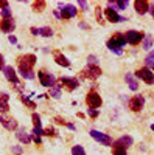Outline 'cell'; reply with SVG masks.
Instances as JSON below:
<instances>
[{
  "label": "cell",
  "instance_id": "obj_35",
  "mask_svg": "<svg viewBox=\"0 0 154 155\" xmlns=\"http://www.w3.org/2000/svg\"><path fill=\"white\" fill-rule=\"evenodd\" d=\"M87 113L91 115L92 118H97V116H98V110L97 109H87Z\"/></svg>",
  "mask_w": 154,
  "mask_h": 155
},
{
  "label": "cell",
  "instance_id": "obj_11",
  "mask_svg": "<svg viewBox=\"0 0 154 155\" xmlns=\"http://www.w3.org/2000/svg\"><path fill=\"white\" fill-rule=\"evenodd\" d=\"M3 73H5V76H6V79L11 82V84H14V87L16 88H20V82H19V79H17V74H16V70L12 68V67H5L3 68Z\"/></svg>",
  "mask_w": 154,
  "mask_h": 155
},
{
  "label": "cell",
  "instance_id": "obj_32",
  "mask_svg": "<svg viewBox=\"0 0 154 155\" xmlns=\"http://www.w3.org/2000/svg\"><path fill=\"white\" fill-rule=\"evenodd\" d=\"M20 99H22V102H25V104H27L30 109H34L36 107V104H34V102L33 101H30L28 98H25V96H20Z\"/></svg>",
  "mask_w": 154,
  "mask_h": 155
},
{
  "label": "cell",
  "instance_id": "obj_4",
  "mask_svg": "<svg viewBox=\"0 0 154 155\" xmlns=\"http://www.w3.org/2000/svg\"><path fill=\"white\" fill-rule=\"evenodd\" d=\"M101 74V68L98 67V65H95V64H94V65H91V64H89V65H87V68L83 71V78H86V79H97V78Z\"/></svg>",
  "mask_w": 154,
  "mask_h": 155
},
{
  "label": "cell",
  "instance_id": "obj_39",
  "mask_svg": "<svg viewBox=\"0 0 154 155\" xmlns=\"http://www.w3.org/2000/svg\"><path fill=\"white\" fill-rule=\"evenodd\" d=\"M0 8H2V9L8 8V2H6V0H0Z\"/></svg>",
  "mask_w": 154,
  "mask_h": 155
},
{
  "label": "cell",
  "instance_id": "obj_16",
  "mask_svg": "<svg viewBox=\"0 0 154 155\" xmlns=\"http://www.w3.org/2000/svg\"><path fill=\"white\" fill-rule=\"evenodd\" d=\"M53 58H55V61H56V64L58 65H62V67H70V62H69V59L64 56L61 51H58V50H55L53 51Z\"/></svg>",
  "mask_w": 154,
  "mask_h": 155
},
{
  "label": "cell",
  "instance_id": "obj_19",
  "mask_svg": "<svg viewBox=\"0 0 154 155\" xmlns=\"http://www.w3.org/2000/svg\"><path fill=\"white\" fill-rule=\"evenodd\" d=\"M16 137H17V140L20 141V143H23V144H28L30 141H31V137L25 132V129H19L17 134H16Z\"/></svg>",
  "mask_w": 154,
  "mask_h": 155
},
{
  "label": "cell",
  "instance_id": "obj_10",
  "mask_svg": "<svg viewBox=\"0 0 154 155\" xmlns=\"http://www.w3.org/2000/svg\"><path fill=\"white\" fill-rule=\"evenodd\" d=\"M132 138L129 137V135H125V137H121V138H118L117 141L114 143V149H123V150H126L129 146H132Z\"/></svg>",
  "mask_w": 154,
  "mask_h": 155
},
{
  "label": "cell",
  "instance_id": "obj_15",
  "mask_svg": "<svg viewBox=\"0 0 154 155\" xmlns=\"http://www.w3.org/2000/svg\"><path fill=\"white\" fill-rule=\"evenodd\" d=\"M14 28H16V25L12 22V19H2L0 20V30L3 33H12Z\"/></svg>",
  "mask_w": 154,
  "mask_h": 155
},
{
  "label": "cell",
  "instance_id": "obj_46",
  "mask_svg": "<svg viewBox=\"0 0 154 155\" xmlns=\"http://www.w3.org/2000/svg\"><path fill=\"white\" fill-rule=\"evenodd\" d=\"M67 127H69V129H72V130H75V126H73V124H70V123H67Z\"/></svg>",
  "mask_w": 154,
  "mask_h": 155
},
{
  "label": "cell",
  "instance_id": "obj_12",
  "mask_svg": "<svg viewBox=\"0 0 154 155\" xmlns=\"http://www.w3.org/2000/svg\"><path fill=\"white\" fill-rule=\"evenodd\" d=\"M59 85L64 87V88H67L69 92H72V90H75L76 87L80 85V82L75 79V78H61L59 79Z\"/></svg>",
  "mask_w": 154,
  "mask_h": 155
},
{
  "label": "cell",
  "instance_id": "obj_6",
  "mask_svg": "<svg viewBox=\"0 0 154 155\" xmlns=\"http://www.w3.org/2000/svg\"><path fill=\"white\" fill-rule=\"evenodd\" d=\"M37 76H39V81L44 87H55L56 85V79H55V76L53 74H48L45 71H39L37 73Z\"/></svg>",
  "mask_w": 154,
  "mask_h": 155
},
{
  "label": "cell",
  "instance_id": "obj_43",
  "mask_svg": "<svg viewBox=\"0 0 154 155\" xmlns=\"http://www.w3.org/2000/svg\"><path fill=\"white\" fill-rule=\"evenodd\" d=\"M148 11H149V12H151V16H152V17H154V5H151V6H149V9H148Z\"/></svg>",
  "mask_w": 154,
  "mask_h": 155
},
{
  "label": "cell",
  "instance_id": "obj_8",
  "mask_svg": "<svg viewBox=\"0 0 154 155\" xmlns=\"http://www.w3.org/2000/svg\"><path fill=\"white\" fill-rule=\"evenodd\" d=\"M143 106H145V98L143 96L137 95V96H132L129 99V109L132 112H140V110L143 109Z\"/></svg>",
  "mask_w": 154,
  "mask_h": 155
},
{
  "label": "cell",
  "instance_id": "obj_48",
  "mask_svg": "<svg viewBox=\"0 0 154 155\" xmlns=\"http://www.w3.org/2000/svg\"><path fill=\"white\" fill-rule=\"evenodd\" d=\"M0 116H2V115H0Z\"/></svg>",
  "mask_w": 154,
  "mask_h": 155
},
{
  "label": "cell",
  "instance_id": "obj_26",
  "mask_svg": "<svg viewBox=\"0 0 154 155\" xmlns=\"http://www.w3.org/2000/svg\"><path fill=\"white\" fill-rule=\"evenodd\" d=\"M145 64H146V67L154 68V51H149V54L145 58Z\"/></svg>",
  "mask_w": 154,
  "mask_h": 155
},
{
  "label": "cell",
  "instance_id": "obj_20",
  "mask_svg": "<svg viewBox=\"0 0 154 155\" xmlns=\"http://www.w3.org/2000/svg\"><path fill=\"white\" fill-rule=\"evenodd\" d=\"M8 99H9V96H8L6 93H2V95H0V112H8V110H9Z\"/></svg>",
  "mask_w": 154,
  "mask_h": 155
},
{
  "label": "cell",
  "instance_id": "obj_42",
  "mask_svg": "<svg viewBox=\"0 0 154 155\" xmlns=\"http://www.w3.org/2000/svg\"><path fill=\"white\" fill-rule=\"evenodd\" d=\"M97 61V58L95 56H89V62H91V65H94V62Z\"/></svg>",
  "mask_w": 154,
  "mask_h": 155
},
{
  "label": "cell",
  "instance_id": "obj_17",
  "mask_svg": "<svg viewBox=\"0 0 154 155\" xmlns=\"http://www.w3.org/2000/svg\"><path fill=\"white\" fill-rule=\"evenodd\" d=\"M0 123H2L8 130H16L17 129V121L12 120V118H8V116H0Z\"/></svg>",
  "mask_w": 154,
  "mask_h": 155
},
{
  "label": "cell",
  "instance_id": "obj_2",
  "mask_svg": "<svg viewBox=\"0 0 154 155\" xmlns=\"http://www.w3.org/2000/svg\"><path fill=\"white\" fill-rule=\"evenodd\" d=\"M17 64H19V70H33L34 64H36V56L34 54L20 56L17 59Z\"/></svg>",
  "mask_w": 154,
  "mask_h": 155
},
{
  "label": "cell",
  "instance_id": "obj_45",
  "mask_svg": "<svg viewBox=\"0 0 154 155\" xmlns=\"http://www.w3.org/2000/svg\"><path fill=\"white\" fill-rule=\"evenodd\" d=\"M31 33H33L34 36H37V28H34V27H33V28H31Z\"/></svg>",
  "mask_w": 154,
  "mask_h": 155
},
{
  "label": "cell",
  "instance_id": "obj_9",
  "mask_svg": "<svg viewBox=\"0 0 154 155\" xmlns=\"http://www.w3.org/2000/svg\"><path fill=\"white\" fill-rule=\"evenodd\" d=\"M125 39H126V42H128V44H131V45H137V44L143 39V33L131 30V31H128V33L125 34Z\"/></svg>",
  "mask_w": 154,
  "mask_h": 155
},
{
  "label": "cell",
  "instance_id": "obj_14",
  "mask_svg": "<svg viewBox=\"0 0 154 155\" xmlns=\"http://www.w3.org/2000/svg\"><path fill=\"white\" fill-rule=\"evenodd\" d=\"M104 14H106V19L109 20V22H112V23H117V22H121V20H125L123 17H120L118 14H117V11L115 9H112V8H106L104 9Z\"/></svg>",
  "mask_w": 154,
  "mask_h": 155
},
{
  "label": "cell",
  "instance_id": "obj_5",
  "mask_svg": "<svg viewBox=\"0 0 154 155\" xmlns=\"http://www.w3.org/2000/svg\"><path fill=\"white\" fill-rule=\"evenodd\" d=\"M135 76L140 78V79H143V81H145L146 84H149V85L154 84V73H152L149 68H146V67L137 70V71H135Z\"/></svg>",
  "mask_w": 154,
  "mask_h": 155
},
{
  "label": "cell",
  "instance_id": "obj_21",
  "mask_svg": "<svg viewBox=\"0 0 154 155\" xmlns=\"http://www.w3.org/2000/svg\"><path fill=\"white\" fill-rule=\"evenodd\" d=\"M125 79L128 81V84H129V88H131V90H137V88H139V84H137V81L134 79V76H132L131 73H128V74L125 76Z\"/></svg>",
  "mask_w": 154,
  "mask_h": 155
},
{
  "label": "cell",
  "instance_id": "obj_22",
  "mask_svg": "<svg viewBox=\"0 0 154 155\" xmlns=\"http://www.w3.org/2000/svg\"><path fill=\"white\" fill-rule=\"evenodd\" d=\"M128 6V2L125 0V2H121V0H117V2H109V8L115 9V8H118V9H125Z\"/></svg>",
  "mask_w": 154,
  "mask_h": 155
},
{
  "label": "cell",
  "instance_id": "obj_30",
  "mask_svg": "<svg viewBox=\"0 0 154 155\" xmlns=\"http://www.w3.org/2000/svg\"><path fill=\"white\" fill-rule=\"evenodd\" d=\"M151 45H152V37H151V36H146L145 41H143V48H145V50H149Z\"/></svg>",
  "mask_w": 154,
  "mask_h": 155
},
{
  "label": "cell",
  "instance_id": "obj_41",
  "mask_svg": "<svg viewBox=\"0 0 154 155\" xmlns=\"http://www.w3.org/2000/svg\"><path fill=\"white\" fill-rule=\"evenodd\" d=\"M8 39H9V42H11V44H17V39H16V36H9Z\"/></svg>",
  "mask_w": 154,
  "mask_h": 155
},
{
  "label": "cell",
  "instance_id": "obj_40",
  "mask_svg": "<svg viewBox=\"0 0 154 155\" xmlns=\"http://www.w3.org/2000/svg\"><path fill=\"white\" fill-rule=\"evenodd\" d=\"M5 68V59H3V56L0 54V70H3Z\"/></svg>",
  "mask_w": 154,
  "mask_h": 155
},
{
  "label": "cell",
  "instance_id": "obj_47",
  "mask_svg": "<svg viewBox=\"0 0 154 155\" xmlns=\"http://www.w3.org/2000/svg\"><path fill=\"white\" fill-rule=\"evenodd\" d=\"M151 129H152V130H154V124H152V126H151Z\"/></svg>",
  "mask_w": 154,
  "mask_h": 155
},
{
  "label": "cell",
  "instance_id": "obj_29",
  "mask_svg": "<svg viewBox=\"0 0 154 155\" xmlns=\"http://www.w3.org/2000/svg\"><path fill=\"white\" fill-rule=\"evenodd\" d=\"M33 124H34V127H41V124H42V121H41V116L37 115V113H33Z\"/></svg>",
  "mask_w": 154,
  "mask_h": 155
},
{
  "label": "cell",
  "instance_id": "obj_38",
  "mask_svg": "<svg viewBox=\"0 0 154 155\" xmlns=\"http://www.w3.org/2000/svg\"><path fill=\"white\" fill-rule=\"evenodd\" d=\"M31 138L34 140V143H36V144H41V137H39V135L33 134V137H31Z\"/></svg>",
  "mask_w": 154,
  "mask_h": 155
},
{
  "label": "cell",
  "instance_id": "obj_25",
  "mask_svg": "<svg viewBox=\"0 0 154 155\" xmlns=\"http://www.w3.org/2000/svg\"><path fill=\"white\" fill-rule=\"evenodd\" d=\"M59 88H61L59 84H56L55 87H51V88H50V95L53 96V98H56V99L61 98V90H59Z\"/></svg>",
  "mask_w": 154,
  "mask_h": 155
},
{
  "label": "cell",
  "instance_id": "obj_36",
  "mask_svg": "<svg viewBox=\"0 0 154 155\" xmlns=\"http://www.w3.org/2000/svg\"><path fill=\"white\" fill-rule=\"evenodd\" d=\"M33 134H36V135L41 137V135H44V130H42L41 127H34V129H33Z\"/></svg>",
  "mask_w": 154,
  "mask_h": 155
},
{
  "label": "cell",
  "instance_id": "obj_13",
  "mask_svg": "<svg viewBox=\"0 0 154 155\" xmlns=\"http://www.w3.org/2000/svg\"><path fill=\"white\" fill-rule=\"evenodd\" d=\"M76 12L78 11H76V8L73 5H66V6H62L59 16H61V19H70V17L76 16Z\"/></svg>",
  "mask_w": 154,
  "mask_h": 155
},
{
  "label": "cell",
  "instance_id": "obj_27",
  "mask_svg": "<svg viewBox=\"0 0 154 155\" xmlns=\"http://www.w3.org/2000/svg\"><path fill=\"white\" fill-rule=\"evenodd\" d=\"M20 74L25 78V79H34V73H33V70H20Z\"/></svg>",
  "mask_w": 154,
  "mask_h": 155
},
{
  "label": "cell",
  "instance_id": "obj_18",
  "mask_svg": "<svg viewBox=\"0 0 154 155\" xmlns=\"http://www.w3.org/2000/svg\"><path fill=\"white\" fill-rule=\"evenodd\" d=\"M134 6H135V11L139 12V14H146L148 12V9H149V3L148 2H145V0H137V2L134 3Z\"/></svg>",
  "mask_w": 154,
  "mask_h": 155
},
{
  "label": "cell",
  "instance_id": "obj_37",
  "mask_svg": "<svg viewBox=\"0 0 154 155\" xmlns=\"http://www.w3.org/2000/svg\"><path fill=\"white\" fill-rule=\"evenodd\" d=\"M114 155H126V150H123V149H114Z\"/></svg>",
  "mask_w": 154,
  "mask_h": 155
},
{
  "label": "cell",
  "instance_id": "obj_24",
  "mask_svg": "<svg viewBox=\"0 0 154 155\" xmlns=\"http://www.w3.org/2000/svg\"><path fill=\"white\" fill-rule=\"evenodd\" d=\"M45 2H44V0H39V2H34L33 3V9L36 11V12H41V11H44L45 9Z\"/></svg>",
  "mask_w": 154,
  "mask_h": 155
},
{
  "label": "cell",
  "instance_id": "obj_34",
  "mask_svg": "<svg viewBox=\"0 0 154 155\" xmlns=\"http://www.w3.org/2000/svg\"><path fill=\"white\" fill-rule=\"evenodd\" d=\"M95 17H97V20L101 23V20H103V17H101V8L98 6L97 9H95Z\"/></svg>",
  "mask_w": 154,
  "mask_h": 155
},
{
  "label": "cell",
  "instance_id": "obj_33",
  "mask_svg": "<svg viewBox=\"0 0 154 155\" xmlns=\"http://www.w3.org/2000/svg\"><path fill=\"white\" fill-rule=\"evenodd\" d=\"M2 16H3V19H11V11H9V8L2 9Z\"/></svg>",
  "mask_w": 154,
  "mask_h": 155
},
{
  "label": "cell",
  "instance_id": "obj_3",
  "mask_svg": "<svg viewBox=\"0 0 154 155\" xmlns=\"http://www.w3.org/2000/svg\"><path fill=\"white\" fill-rule=\"evenodd\" d=\"M86 102H87V106L91 107V109H98L100 106H101V96L97 93V92H89L87 93V96H86Z\"/></svg>",
  "mask_w": 154,
  "mask_h": 155
},
{
  "label": "cell",
  "instance_id": "obj_7",
  "mask_svg": "<svg viewBox=\"0 0 154 155\" xmlns=\"http://www.w3.org/2000/svg\"><path fill=\"white\" fill-rule=\"evenodd\" d=\"M91 137L94 140H97L98 143L101 144H104V146H111L112 144V138L106 134H103V132H98V130H91Z\"/></svg>",
  "mask_w": 154,
  "mask_h": 155
},
{
  "label": "cell",
  "instance_id": "obj_28",
  "mask_svg": "<svg viewBox=\"0 0 154 155\" xmlns=\"http://www.w3.org/2000/svg\"><path fill=\"white\" fill-rule=\"evenodd\" d=\"M72 153H73V155H86L83 146H73V147H72Z\"/></svg>",
  "mask_w": 154,
  "mask_h": 155
},
{
  "label": "cell",
  "instance_id": "obj_1",
  "mask_svg": "<svg viewBox=\"0 0 154 155\" xmlns=\"http://www.w3.org/2000/svg\"><path fill=\"white\" fill-rule=\"evenodd\" d=\"M126 44V39H125V34H114L109 41H108V48L111 51H114V53H117V54H121V47H125Z\"/></svg>",
  "mask_w": 154,
  "mask_h": 155
},
{
  "label": "cell",
  "instance_id": "obj_23",
  "mask_svg": "<svg viewBox=\"0 0 154 155\" xmlns=\"http://www.w3.org/2000/svg\"><path fill=\"white\" fill-rule=\"evenodd\" d=\"M37 34L44 36V37H50L51 34H53V31H51L50 27H44V28H37Z\"/></svg>",
  "mask_w": 154,
  "mask_h": 155
},
{
  "label": "cell",
  "instance_id": "obj_44",
  "mask_svg": "<svg viewBox=\"0 0 154 155\" xmlns=\"http://www.w3.org/2000/svg\"><path fill=\"white\" fill-rule=\"evenodd\" d=\"M78 3H80V6H81V8H86V2H84V0H80Z\"/></svg>",
  "mask_w": 154,
  "mask_h": 155
},
{
  "label": "cell",
  "instance_id": "obj_31",
  "mask_svg": "<svg viewBox=\"0 0 154 155\" xmlns=\"http://www.w3.org/2000/svg\"><path fill=\"white\" fill-rule=\"evenodd\" d=\"M44 135H47V137H56L58 132L55 130L53 127H48V129H45V130H44Z\"/></svg>",
  "mask_w": 154,
  "mask_h": 155
}]
</instances>
